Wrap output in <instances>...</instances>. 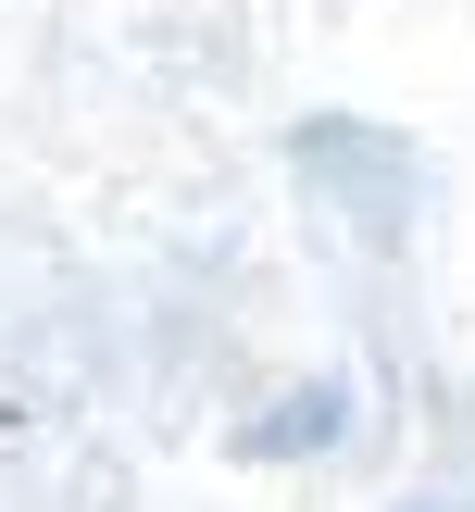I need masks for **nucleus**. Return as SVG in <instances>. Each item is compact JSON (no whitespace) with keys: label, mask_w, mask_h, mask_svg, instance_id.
Listing matches in <instances>:
<instances>
[{"label":"nucleus","mask_w":475,"mask_h":512,"mask_svg":"<svg viewBox=\"0 0 475 512\" xmlns=\"http://www.w3.org/2000/svg\"><path fill=\"white\" fill-rule=\"evenodd\" d=\"M288 175L313 188V213L350 225L363 250H413V225H425V150L400 138V125L300 113V125H288Z\"/></svg>","instance_id":"f257e3e1"},{"label":"nucleus","mask_w":475,"mask_h":512,"mask_svg":"<svg viewBox=\"0 0 475 512\" xmlns=\"http://www.w3.org/2000/svg\"><path fill=\"white\" fill-rule=\"evenodd\" d=\"M338 438H350V388H338V375H300V388H275L263 413L225 425L238 463H313V450H338Z\"/></svg>","instance_id":"f03ea898"},{"label":"nucleus","mask_w":475,"mask_h":512,"mask_svg":"<svg viewBox=\"0 0 475 512\" xmlns=\"http://www.w3.org/2000/svg\"><path fill=\"white\" fill-rule=\"evenodd\" d=\"M388 512H475V500H450V488H425V500H388Z\"/></svg>","instance_id":"7ed1b4c3"}]
</instances>
